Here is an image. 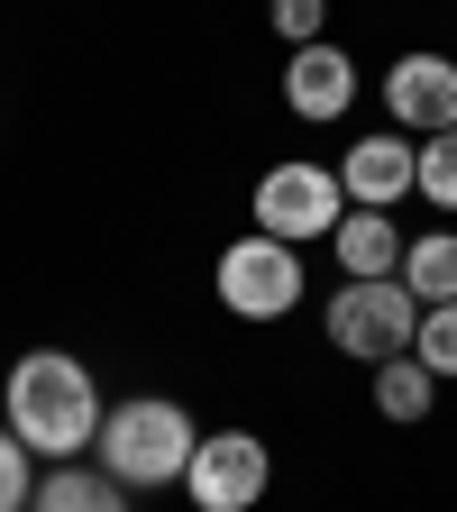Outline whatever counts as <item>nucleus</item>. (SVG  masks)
<instances>
[{"label":"nucleus","instance_id":"nucleus-6","mask_svg":"<svg viewBox=\"0 0 457 512\" xmlns=\"http://www.w3.org/2000/svg\"><path fill=\"white\" fill-rule=\"evenodd\" d=\"M266 485H275V458H266L256 430H202V448H192V467H183L192 512H256Z\"/></svg>","mask_w":457,"mask_h":512},{"label":"nucleus","instance_id":"nucleus-16","mask_svg":"<svg viewBox=\"0 0 457 512\" xmlns=\"http://www.w3.org/2000/svg\"><path fill=\"white\" fill-rule=\"evenodd\" d=\"M28 494H37L28 448H19V430H0V512H28Z\"/></svg>","mask_w":457,"mask_h":512},{"label":"nucleus","instance_id":"nucleus-1","mask_svg":"<svg viewBox=\"0 0 457 512\" xmlns=\"http://www.w3.org/2000/svg\"><path fill=\"white\" fill-rule=\"evenodd\" d=\"M0 403H10L19 448H28V458H46V467L83 458V448L101 439V412H110L101 384H92V366L64 357V348H28V357L10 366V384H0Z\"/></svg>","mask_w":457,"mask_h":512},{"label":"nucleus","instance_id":"nucleus-17","mask_svg":"<svg viewBox=\"0 0 457 512\" xmlns=\"http://www.w3.org/2000/svg\"><path fill=\"white\" fill-rule=\"evenodd\" d=\"M320 19H330V0H275L284 46H320Z\"/></svg>","mask_w":457,"mask_h":512},{"label":"nucleus","instance_id":"nucleus-5","mask_svg":"<svg viewBox=\"0 0 457 512\" xmlns=\"http://www.w3.org/2000/svg\"><path fill=\"white\" fill-rule=\"evenodd\" d=\"M211 284H220V302H229L238 320H284V311L302 302V247L247 229V238L220 247V275H211Z\"/></svg>","mask_w":457,"mask_h":512},{"label":"nucleus","instance_id":"nucleus-14","mask_svg":"<svg viewBox=\"0 0 457 512\" xmlns=\"http://www.w3.org/2000/svg\"><path fill=\"white\" fill-rule=\"evenodd\" d=\"M412 192L430 211L457 220V128H439V138H421V165H412Z\"/></svg>","mask_w":457,"mask_h":512},{"label":"nucleus","instance_id":"nucleus-11","mask_svg":"<svg viewBox=\"0 0 457 512\" xmlns=\"http://www.w3.org/2000/svg\"><path fill=\"white\" fill-rule=\"evenodd\" d=\"M28 512H128V485H119V476H101V467H83V458H64V467H46V476H37Z\"/></svg>","mask_w":457,"mask_h":512},{"label":"nucleus","instance_id":"nucleus-2","mask_svg":"<svg viewBox=\"0 0 457 512\" xmlns=\"http://www.w3.org/2000/svg\"><path fill=\"white\" fill-rule=\"evenodd\" d=\"M192 448H202L192 412H183V403H165V394H138V403H110V412H101L92 467H101V476H119L128 494H138V485H183Z\"/></svg>","mask_w":457,"mask_h":512},{"label":"nucleus","instance_id":"nucleus-8","mask_svg":"<svg viewBox=\"0 0 457 512\" xmlns=\"http://www.w3.org/2000/svg\"><path fill=\"white\" fill-rule=\"evenodd\" d=\"M412 165H421V138H403V128H375V138H357V147L339 156V183H348L357 211H394L403 192H412Z\"/></svg>","mask_w":457,"mask_h":512},{"label":"nucleus","instance_id":"nucleus-9","mask_svg":"<svg viewBox=\"0 0 457 512\" xmlns=\"http://www.w3.org/2000/svg\"><path fill=\"white\" fill-rule=\"evenodd\" d=\"M284 101H293V119H339L348 101H357V64L320 37V46H293V64H284Z\"/></svg>","mask_w":457,"mask_h":512},{"label":"nucleus","instance_id":"nucleus-3","mask_svg":"<svg viewBox=\"0 0 457 512\" xmlns=\"http://www.w3.org/2000/svg\"><path fill=\"white\" fill-rule=\"evenodd\" d=\"M330 348L357 357V366H384V357H412V330H421V293L403 275H384V284H339L330 293Z\"/></svg>","mask_w":457,"mask_h":512},{"label":"nucleus","instance_id":"nucleus-4","mask_svg":"<svg viewBox=\"0 0 457 512\" xmlns=\"http://www.w3.org/2000/svg\"><path fill=\"white\" fill-rule=\"evenodd\" d=\"M247 220L266 229V238H284V247H302V238H330V229L348 220V183H339V165H311V156L266 165V174H256V202H247Z\"/></svg>","mask_w":457,"mask_h":512},{"label":"nucleus","instance_id":"nucleus-10","mask_svg":"<svg viewBox=\"0 0 457 512\" xmlns=\"http://www.w3.org/2000/svg\"><path fill=\"white\" fill-rule=\"evenodd\" d=\"M403 229H394V211H357L348 202V220L330 229V256H339V275L348 284H384V275H403Z\"/></svg>","mask_w":457,"mask_h":512},{"label":"nucleus","instance_id":"nucleus-12","mask_svg":"<svg viewBox=\"0 0 457 512\" xmlns=\"http://www.w3.org/2000/svg\"><path fill=\"white\" fill-rule=\"evenodd\" d=\"M403 284L421 293V311L430 302H457V229H430V238L403 247Z\"/></svg>","mask_w":457,"mask_h":512},{"label":"nucleus","instance_id":"nucleus-15","mask_svg":"<svg viewBox=\"0 0 457 512\" xmlns=\"http://www.w3.org/2000/svg\"><path fill=\"white\" fill-rule=\"evenodd\" d=\"M412 357H421L439 384L457 375V302H430V311H421V330H412Z\"/></svg>","mask_w":457,"mask_h":512},{"label":"nucleus","instance_id":"nucleus-7","mask_svg":"<svg viewBox=\"0 0 457 512\" xmlns=\"http://www.w3.org/2000/svg\"><path fill=\"white\" fill-rule=\"evenodd\" d=\"M384 119L403 128V138H439V128H457V64L412 46L394 74H384Z\"/></svg>","mask_w":457,"mask_h":512},{"label":"nucleus","instance_id":"nucleus-13","mask_svg":"<svg viewBox=\"0 0 457 512\" xmlns=\"http://www.w3.org/2000/svg\"><path fill=\"white\" fill-rule=\"evenodd\" d=\"M430 394H439V375L421 357H384L375 366V412L384 421H430Z\"/></svg>","mask_w":457,"mask_h":512}]
</instances>
